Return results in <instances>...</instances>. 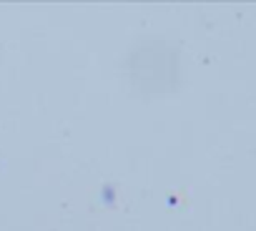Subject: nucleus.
<instances>
[{"label":"nucleus","instance_id":"obj_1","mask_svg":"<svg viewBox=\"0 0 256 231\" xmlns=\"http://www.w3.org/2000/svg\"><path fill=\"white\" fill-rule=\"evenodd\" d=\"M103 198H106L108 204L113 201V188H110V186H108V188H103Z\"/></svg>","mask_w":256,"mask_h":231}]
</instances>
